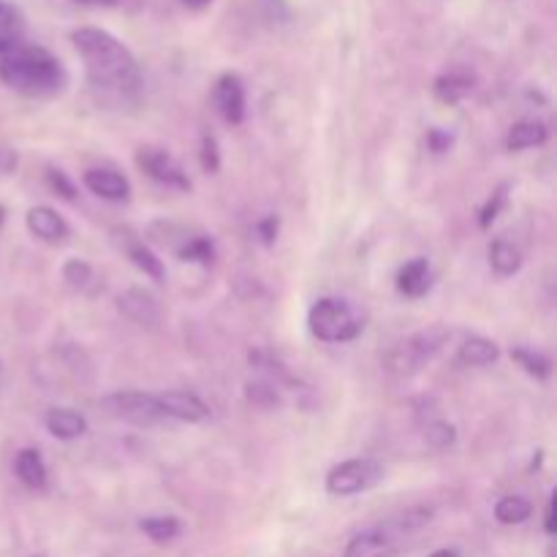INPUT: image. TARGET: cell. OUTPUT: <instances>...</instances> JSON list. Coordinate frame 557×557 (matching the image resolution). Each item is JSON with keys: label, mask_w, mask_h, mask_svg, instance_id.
I'll return each instance as SVG.
<instances>
[{"label": "cell", "mask_w": 557, "mask_h": 557, "mask_svg": "<svg viewBox=\"0 0 557 557\" xmlns=\"http://www.w3.org/2000/svg\"><path fill=\"white\" fill-rule=\"evenodd\" d=\"M71 44L85 63L87 82L107 101H136L141 92V69L131 49L101 27H76Z\"/></svg>", "instance_id": "cell-1"}, {"label": "cell", "mask_w": 557, "mask_h": 557, "mask_svg": "<svg viewBox=\"0 0 557 557\" xmlns=\"http://www.w3.org/2000/svg\"><path fill=\"white\" fill-rule=\"evenodd\" d=\"M0 79L27 98H52L65 90L69 74L49 49L20 44L0 60Z\"/></svg>", "instance_id": "cell-2"}, {"label": "cell", "mask_w": 557, "mask_h": 557, "mask_svg": "<svg viewBox=\"0 0 557 557\" xmlns=\"http://www.w3.org/2000/svg\"><path fill=\"white\" fill-rule=\"evenodd\" d=\"M449 341V330L446 326H430V330L417 332V335L397 341L389 351L384 354L386 373L397 375V379H408L417 375L428 362L438 357L444 343Z\"/></svg>", "instance_id": "cell-3"}, {"label": "cell", "mask_w": 557, "mask_h": 557, "mask_svg": "<svg viewBox=\"0 0 557 557\" xmlns=\"http://www.w3.org/2000/svg\"><path fill=\"white\" fill-rule=\"evenodd\" d=\"M308 326L315 341L321 343H348L362 335L364 319L351 302L337 297H324L310 308Z\"/></svg>", "instance_id": "cell-4"}, {"label": "cell", "mask_w": 557, "mask_h": 557, "mask_svg": "<svg viewBox=\"0 0 557 557\" xmlns=\"http://www.w3.org/2000/svg\"><path fill=\"white\" fill-rule=\"evenodd\" d=\"M384 479V468L373 457H357L346 460L326 473V493L335 498H351V495L368 493Z\"/></svg>", "instance_id": "cell-5"}, {"label": "cell", "mask_w": 557, "mask_h": 557, "mask_svg": "<svg viewBox=\"0 0 557 557\" xmlns=\"http://www.w3.org/2000/svg\"><path fill=\"white\" fill-rule=\"evenodd\" d=\"M101 408L112 419L136 424V428H152L166 419L158 395H150V392H112L101 397Z\"/></svg>", "instance_id": "cell-6"}, {"label": "cell", "mask_w": 557, "mask_h": 557, "mask_svg": "<svg viewBox=\"0 0 557 557\" xmlns=\"http://www.w3.org/2000/svg\"><path fill=\"white\" fill-rule=\"evenodd\" d=\"M136 163H139V169L147 174V177L166 185V188H177V190L190 188L188 174L183 172L177 158L169 156V152L161 150V147H139V150H136Z\"/></svg>", "instance_id": "cell-7"}, {"label": "cell", "mask_w": 557, "mask_h": 557, "mask_svg": "<svg viewBox=\"0 0 557 557\" xmlns=\"http://www.w3.org/2000/svg\"><path fill=\"white\" fill-rule=\"evenodd\" d=\"M212 103L218 114L228 125H243L245 112H248V98H245V85L237 74H223L212 87Z\"/></svg>", "instance_id": "cell-8"}, {"label": "cell", "mask_w": 557, "mask_h": 557, "mask_svg": "<svg viewBox=\"0 0 557 557\" xmlns=\"http://www.w3.org/2000/svg\"><path fill=\"white\" fill-rule=\"evenodd\" d=\"M158 403H161V411L166 419H177V422L188 424H201L210 419V406L201 400L199 395L185 389H169L163 395H158Z\"/></svg>", "instance_id": "cell-9"}, {"label": "cell", "mask_w": 557, "mask_h": 557, "mask_svg": "<svg viewBox=\"0 0 557 557\" xmlns=\"http://www.w3.org/2000/svg\"><path fill=\"white\" fill-rule=\"evenodd\" d=\"M117 310L125 319L139 326H147V330H156L163 319L158 299L150 292H145V288H128V292L120 294Z\"/></svg>", "instance_id": "cell-10"}, {"label": "cell", "mask_w": 557, "mask_h": 557, "mask_svg": "<svg viewBox=\"0 0 557 557\" xmlns=\"http://www.w3.org/2000/svg\"><path fill=\"white\" fill-rule=\"evenodd\" d=\"M25 223L33 237L47 245H60L71 237L65 218L58 210H52V207H33V210H27Z\"/></svg>", "instance_id": "cell-11"}, {"label": "cell", "mask_w": 557, "mask_h": 557, "mask_svg": "<svg viewBox=\"0 0 557 557\" xmlns=\"http://www.w3.org/2000/svg\"><path fill=\"white\" fill-rule=\"evenodd\" d=\"M82 183H85V188L90 190V194H96L98 199L103 201L120 205V201L131 199L128 177H123V174L114 172V169H90V172H85Z\"/></svg>", "instance_id": "cell-12"}, {"label": "cell", "mask_w": 557, "mask_h": 557, "mask_svg": "<svg viewBox=\"0 0 557 557\" xmlns=\"http://www.w3.org/2000/svg\"><path fill=\"white\" fill-rule=\"evenodd\" d=\"M403 544L397 539H392L384 528H370V531L357 533L351 542L346 544V553L343 557H392L397 555Z\"/></svg>", "instance_id": "cell-13"}, {"label": "cell", "mask_w": 557, "mask_h": 557, "mask_svg": "<svg viewBox=\"0 0 557 557\" xmlns=\"http://www.w3.org/2000/svg\"><path fill=\"white\" fill-rule=\"evenodd\" d=\"M14 473L27 490H47V462L38 455V449H20L14 457Z\"/></svg>", "instance_id": "cell-14"}, {"label": "cell", "mask_w": 557, "mask_h": 557, "mask_svg": "<svg viewBox=\"0 0 557 557\" xmlns=\"http://www.w3.org/2000/svg\"><path fill=\"white\" fill-rule=\"evenodd\" d=\"M430 286H433V272H430L428 259H411L403 267L400 275H397V288H400V294H406L411 299L424 297L430 292Z\"/></svg>", "instance_id": "cell-15"}, {"label": "cell", "mask_w": 557, "mask_h": 557, "mask_svg": "<svg viewBox=\"0 0 557 557\" xmlns=\"http://www.w3.org/2000/svg\"><path fill=\"white\" fill-rule=\"evenodd\" d=\"M44 424L58 441H76L87 433V419L71 408H52L44 417Z\"/></svg>", "instance_id": "cell-16"}, {"label": "cell", "mask_w": 557, "mask_h": 557, "mask_svg": "<svg viewBox=\"0 0 557 557\" xmlns=\"http://www.w3.org/2000/svg\"><path fill=\"white\" fill-rule=\"evenodd\" d=\"M498 357H500L498 343L482 335L468 337V341L460 346V354H457L460 364H466V368H487V364L498 362Z\"/></svg>", "instance_id": "cell-17"}, {"label": "cell", "mask_w": 557, "mask_h": 557, "mask_svg": "<svg viewBox=\"0 0 557 557\" xmlns=\"http://www.w3.org/2000/svg\"><path fill=\"white\" fill-rule=\"evenodd\" d=\"M549 128L542 120H522V123L511 125L506 134V147L509 150H531V147L547 145Z\"/></svg>", "instance_id": "cell-18"}, {"label": "cell", "mask_w": 557, "mask_h": 557, "mask_svg": "<svg viewBox=\"0 0 557 557\" xmlns=\"http://www.w3.org/2000/svg\"><path fill=\"white\" fill-rule=\"evenodd\" d=\"M22 36H25L22 14L11 3H3V0H0V60L20 47Z\"/></svg>", "instance_id": "cell-19"}, {"label": "cell", "mask_w": 557, "mask_h": 557, "mask_svg": "<svg viewBox=\"0 0 557 557\" xmlns=\"http://www.w3.org/2000/svg\"><path fill=\"white\" fill-rule=\"evenodd\" d=\"M435 98L444 103H460L462 98L471 96L473 90V76L466 71H449V74H441L433 85Z\"/></svg>", "instance_id": "cell-20"}, {"label": "cell", "mask_w": 557, "mask_h": 557, "mask_svg": "<svg viewBox=\"0 0 557 557\" xmlns=\"http://www.w3.org/2000/svg\"><path fill=\"white\" fill-rule=\"evenodd\" d=\"M490 267L498 272L500 277H511L515 272H520L522 267V250L517 248L509 239H495L490 245Z\"/></svg>", "instance_id": "cell-21"}, {"label": "cell", "mask_w": 557, "mask_h": 557, "mask_svg": "<svg viewBox=\"0 0 557 557\" xmlns=\"http://www.w3.org/2000/svg\"><path fill=\"white\" fill-rule=\"evenodd\" d=\"M125 253H128L131 264H134L139 272H145L150 281H156V283L166 281V267H163V261L158 259V256L152 253L145 243H131L128 248H125Z\"/></svg>", "instance_id": "cell-22"}, {"label": "cell", "mask_w": 557, "mask_h": 557, "mask_svg": "<svg viewBox=\"0 0 557 557\" xmlns=\"http://www.w3.org/2000/svg\"><path fill=\"white\" fill-rule=\"evenodd\" d=\"M533 506L531 500L522 498V495H506L495 504V520L500 525H522V522L531 520Z\"/></svg>", "instance_id": "cell-23"}, {"label": "cell", "mask_w": 557, "mask_h": 557, "mask_svg": "<svg viewBox=\"0 0 557 557\" xmlns=\"http://www.w3.org/2000/svg\"><path fill=\"white\" fill-rule=\"evenodd\" d=\"M511 359H515V362L536 381H547L549 375H553V359L544 357V354H539V351H533V348H525V346L511 348Z\"/></svg>", "instance_id": "cell-24"}, {"label": "cell", "mask_w": 557, "mask_h": 557, "mask_svg": "<svg viewBox=\"0 0 557 557\" xmlns=\"http://www.w3.org/2000/svg\"><path fill=\"white\" fill-rule=\"evenodd\" d=\"M139 528L145 536H150L152 542L158 544L174 542V539L183 533V525H180V520H174V517H145V520L139 522Z\"/></svg>", "instance_id": "cell-25"}, {"label": "cell", "mask_w": 557, "mask_h": 557, "mask_svg": "<svg viewBox=\"0 0 557 557\" xmlns=\"http://www.w3.org/2000/svg\"><path fill=\"white\" fill-rule=\"evenodd\" d=\"M177 256L190 264H212L215 261V245L207 237H185V243L177 248Z\"/></svg>", "instance_id": "cell-26"}, {"label": "cell", "mask_w": 557, "mask_h": 557, "mask_svg": "<svg viewBox=\"0 0 557 557\" xmlns=\"http://www.w3.org/2000/svg\"><path fill=\"white\" fill-rule=\"evenodd\" d=\"M424 444L433 451H446L457 444V428L455 424L444 422V419H435L424 428Z\"/></svg>", "instance_id": "cell-27"}, {"label": "cell", "mask_w": 557, "mask_h": 557, "mask_svg": "<svg viewBox=\"0 0 557 557\" xmlns=\"http://www.w3.org/2000/svg\"><path fill=\"white\" fill-rule=\"evenodd\" d=\"M248 400L259 408H275L281 403V395H277V386L270 384V381H253L248 384Z\"/></svg>", "instance_id": "cell-28"}, {"label": "cell", "mask_w": 557, "mask_h": 557, "mask_svg": "<svg viewBox=\"0 0 557 557\" xmlns=\"http://www.w3.org/2000/svg\"><path fill=\"white\" fill-rule=\"evenodd\" d=\"M199 163L207 174H218V169H221V147H218V139L210 134V131L201 134Z\"/></svg>", "instance_id": "cell-29"}, {"label": "cell", "mask_w": 557, "mask_h": 557, "mask_svg": "<svg viewBox=\"0 0 557 557\" xmlns=\"http://www.w3.org/2000/svg\"><path fill=\"white\" fill-rule=\"evenodd\" d=\"M63 281L79 292V288H85L92 281V267L82 259H69L63 264Z\"/></svg>", "instance_id": "cell-30"}, {"label": "cell", "mask_w": 557, "mask_h": 557, "mask_svg": "<svg viewBox=\"0 0 557 557\" xmlns=\"http://www.w3.org/2000/svg\"><path fill=\"white\" fill-rule=\"evenodd\" d=\"M506 190H509V185H500V188L495 190L493 196H490L487 205H484V207H482V212H479V226H482V228H490V226H493L495 221H498L500 210H504V207H506V199H509V194H506Z\"/></svg>", "instance_id": "cell-31"}, {"label": "cell", "mask_w": 557, "mask_h": 557, "mask_svg": "<svg viewBox=\"0 0 557 557\" xmlns=\"http://www.w3.org/2000/svg\"><path fill=\"white\" fill-rule=\"evenodd\" d=\"M47 180H49V185H52V188L63 196V199H74L76 196L74 185H71V180L65 177V172H60V169H49Z\"/></svg>", "instance_id": "cell-32"}, {"label": "cell", "mask_w": 557, "mask_h": 557, "mask_svg": "<svg viewBox=\"0 0 557 557\" xmlns=\"http://www.w3.org/2000/svg\"><path fill=\"white\" fill-rule=\"evenodd\" d=\"M277 228H281V221H277L275 215H267L264 221L256 223V234H259V239L264 245H275Z\"/></svg>", "instance_id": "cell-33"}, {"label": "cell", "mask_w": 557, "mask_h": 557, "mask_svg": "<svg viewBox=\"0 0 557 557\" xmlns=\"http://www.w3.org/2000/svg\"><path fill=\"white\" fill-rule=\"evenodd\" d=\"M428 147L433 152H446L451 147V136L441 128H430L428 131Z\"/></svg>", "instance_id": "cell-34"}, {"label": "cell", "mask_w": 557, "mask_h": 557, "mask_svg": "<svg viewBox=\"0 0 557 557\" xmlns=\"http://www.w3.org/2000/svg\"><path fill=\"white\" fill-rule=\"evenodd\" d=\"M544 531H547V536H555V533H557V522H555V495L547 500V509H544Z\"/></svg>", "instance_id": "cell-35"}, {"label": "cell", "mask_w": 557, "mask_h": 557, "mask_svg": "<svg viewBox=\"0 0 557 557\" xmlns=\"http://www.w3.org/2000/svg\"><path fill=\"white\" fill-rule=\"evenodd\" d=\"M74 3L87 5V9H114V5H120L123 0H74Z\"/></svg>", "instance_id": "cell-36"}, {"label": "cell", "mask_w": 557, "mask_h": 557, "mask_svg": "<svg viewBox=\"0 0 557 557\" xmlns=\"http://www.w3.org/2000/svg\"><path fill=\"white\" fill-rule=\"evenodd\" d=\"M180 3L188 5V9H196V11H199V9H207V5H210L212 0H180Z\"/></svg>", "instance_id": "cell-37"}, {"label": "cell", "mask_w": 557, "mask_h": 557, "mask_svg": "<svg viewBox=\"0 0 557 557\" xmlns=\"http://www.w3.org/2000/svg\"><path fill=\"white\" fill-rule=\"evenodd\" d=\"M430 557H460L457 549H438V553H433Z\"/></svg>", "instance_id": "cell-38"}, {"label": "cell", "mask_w": 557, "mask_h": 557, "mask_svg": "<svg viewBox=\"0 0 557 557\" xmlns=\"http://www.w3.org/2000/svg\"><path fill=\"white\" fill-rule=\"evenodd\" d=\"M3 221H5V210H3V207H0V226H3Z\"/></svg>", "instance_id": "cell-39"}]
</instances>
